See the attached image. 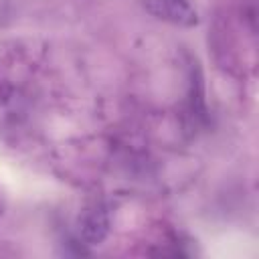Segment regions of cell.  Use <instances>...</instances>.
Here are the masks:
<instances>
[{"mask_svg":"<svg viewBox=\"0 0 259 259\" xmlns=\"http://www.w3.org/2000/svg\"><path fill=\"white\" fill-rule=\"evenodd\" d=\"M148 14L174 26L192 28L198 24V12L190 0H142Z\"/></svg>","mask_w":259,"mask_h":259,"instance_id":"cell-1","label":"cell"},{"mask_svg":"<svg viewBox=\"0 0 259 259\" xmlns=\"http://www.w3.org/2000/svg\"><path fill=\"white\" fill-rule=\"evenodd\" d=\"M107 231H109V219L107 212L99 206L89 208L79 219V233L87 245H99L105 239Z\"/></svg>","mask_w":259,"mask_h":259,"instance_id":"cell-2","label":"cell"}]
</instances>
